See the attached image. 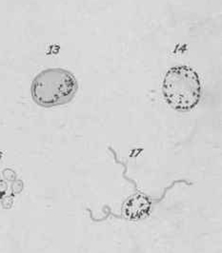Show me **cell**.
I'll use <instances>...</instances> for the list:
<instances>
[{
  "mask_svg": "<svg viewBox=\"0 0 222 253\" xmlns=\"http://www.w3.org/2000/svg\"><path fill=\"white\" fill-rule=\"evenodd\" d=\"M77 89L78 82L72 72L62 68H49L33 79L31 96L37 106L51 109L69 104Z\"/></svg>",
  "mask_w": 222,
  "mask_h": 253,
  "instance_id": "cell-1",
  "label": "cell"
},
{
  "mask_svg": "<svg viewBox=\"0 0 222 253\" xmlns=\"http://www.w3.org/2000/svg\"><path fill=\"white\" fill-rule=\"evenodd\" d=\"M161 89L165 102L179 113L193 111L202 96L200 77L187 65L171 67L164 75Z\"/></svg>",
  "mask_w": 222,
  "mask_h": 253,
  "instance_id": "cell-2",
  "label": "cell"
}]
</instances>
